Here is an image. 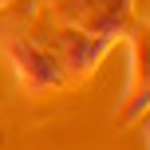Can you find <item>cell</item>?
I'll use <instances>...</instances> for the list:
<instances>
[{
  "label": "cell",
  "mask_w": 150,
  "mask_h": 150,
  "mask_svg": "<svg viewBox=\"0 0 150 150\" xmlns=\"http://www.w3.org/2000/svg\"><path fill=\"white\" fill-rule=\"evenodd\" d=\"M52 47H55V55H59V63H63L67 75L87 79V75L103 63V55L115 47V40L111 36H95V32H87V28H75V24H55L52 28Z\"/></svg>",
  "instance_id": "obj_3"
},
{
  "label": "cell",
  "mask_w": 150,
  "mask_h": 150,
  "mask_svg": "<svg viewBox=\"0 0 150 150\" xmlns=\"http://www.w3.org/2000/svg\"><path fill=\"white\" fill-rule=\"evenodd\" d=\"M127 44H130L127 87H122L119 111H115V122H119V127H130V122H138L150 111V24H138V28L130 24Z\"/></svg>",
  "instance_id": "obj_2"
},
{
  "label": "cell",
  "mask_w": 150,
  "mask_h": 150,
  "mask_svg": "<svg viewBox=\"0 0 150 150\" xmlns=\"http://www.w3.org/2000/svg\"><path fill=\"white\" fill-rule=\"evenodd\" d=\"M8 4H16V0H0V8H8Z\"/></svg>",
  "instance_id": "obj_5"
},
{
  "label": "cell",
  "mask_w": 150,
  "mask_h": 150,
  "mask_svg": "<svg viewBox=\"0 0 150 150\" xmlns=\"http://www.w3.org/2000/svg\"><path fill=\"white\" fill-rule=\"evenodd\" d=\"M146 24H150V20H146Z\"/></svg>",
  "instance_id": "obj_7"
},
{
  "label": "cell",
  "mask_w": 150,
  "mask_h": 150,
  "mask_svg": "<svg viewBox=\"0 0 150 150\" xmlns=\"http://www.w3.org/2000/svg\"><path fill=\"white\" fill-rule=\"evenodd\" d=\"M142 146L150 150V122H146V127H142Z\"/></svg>",
  "instance_id": "obj_4"
},
{
  "label": "cell",
  "mask_w": 150,
  "mask_h": 150,
  "mask_svg": "<svg viewBox=\"0 0 150 150\" xmlns=\"http://www.w3.org/2000/svg\"><path fill=\"white\" fill-rule=\"evenodd\" d=\"M0 52H4L16 83L28 95H47V91H59L67 83V71H63L55 47L44 44L40 36H32L24 24H0Z\"/></svg>",
  "instance_id": "obj_1"
},
{
  "label": "cell",
  "mask_w": 150,
  "mask_h": 150,
  "mask_svg": "<svg viewBox=\"0 0 150 150\" xmlns=\"http://www.w3.org/2000/svg\"><path fill=\"white\" fill-rule=\"evenodd\" d=\"M0 146H4V134H0Z\"/></svg>",
  "instance_id": "obj_6"
}]
</instances>
